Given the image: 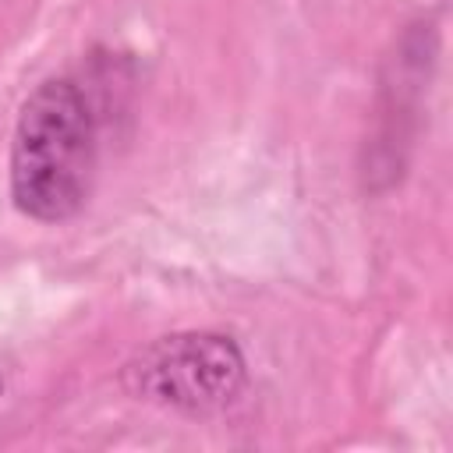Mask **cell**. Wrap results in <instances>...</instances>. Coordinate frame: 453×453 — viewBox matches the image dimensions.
Segmentation results:
<instances>
[{"instance_id":"cell-1","label":"cell","mask_w":453,"mask_h":453,"mask_svg":"<svg viewBox=\"0 0 453 453\" xmlns=\"http://www.w3.org/2000/svg\"><path fill=\"white\" fill-rule=\"evenodd\" d=\"M96 173V117L71 78L42 81L21 106L11 142L14 205L39 219L60 223L74 216Z\"/></svg>"},{"instance_id":"cell-2","label":"cell","mask_w":453,"mask_h":453,"mask_svg":"<svg viewBox=\"0 0 453 453\" xmlns=\"http://www.w3.org/2000/svg\"><path fill=\"white\" fill-rule=\"evenodd\" d=\"M127 379L145 400L198 414L223 407L241 389L244 361L226 336L188 333L149 347L127 368Z\"/></svg>"}]
</instances>
